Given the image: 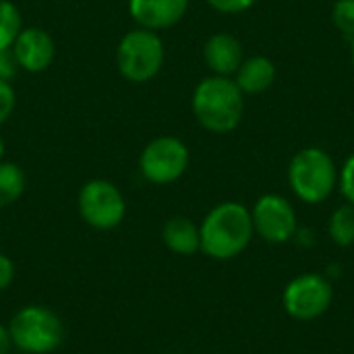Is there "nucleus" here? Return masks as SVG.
I'll list each match as a JSON object with an SVG mask.
<instances>
[{"mask_svg":"<svg viewBox=\"0 0 354 354\" xmlns=\"http://www.w3.org/2000/svg\"><path fill=\"white\" fill-rule=\"evenodd\" d=\"M336 160L317 145L299 149L288 162V185L292 193L307 205H317L330 199L338 187Z\"/></svg>","mask_w":354,"mask_h":354,"instance_id":"nucleus-3","label":"nucleus"},{"mask_svg":"<svg viewBox=\"0 0 354 354\" xmlns=\"http://www.w3.org/2000/svg\"><path fill=\"white\" fill-rule=\"evenodd\" d=\"M77 209L87 226L95 230H114L127 216V201L114 183L91 178L79 189Z\"/></svg>","mask_w":354,"mask_h":354,"instance_id":"nucleus-6","label":"nucleus"},{"mask_svg":"<svg viewBox=\"0 0 354 354\" xmlns=\"http://www.w3.org/2000/svg\"><path fill=\"white\" fill-rule=\"evenodd\" d=\"M191 164V151L187 143L174 135H162L151 139L139 156V172L151 185L176 183Z\"/></svg>","mask_w":354,"mask_h":354,"instance_id":"nucleus-7","label":"nucleus"},{"mask_svg":"<svg viewBox=\"0 0 354 354\" xmlns=\"http://www.w3.org/2000/svg\"><path fill=\"white\" fill-rule=\"evenodd\" d=\"M191 0H129L133 21L151 31H164L183 21Z\"/></svg>","mask_w":354,"mask_h":354,"instance_id":"nucleus-11","label":"nucleus"},{"mask_svg":"<svg viewBox=\"0 0 354 354\" xmlns=\"http://www.w3.org/2000/svg\"><path fill=\"white\" fill-rule=\"evenodd\" d=\"M25 172L15 162L0 160V207H8L21 199L25 193Z\"/></svg>","mask_w":354,"mask_h":354,"instance_id":"nucleus-15","label":"nucleus"},{"mask_svg":"<svg viewBox=\"0 0 354 354\" xmlns=\"http://www.w3.org/2000/svg\"><path fill=\"white\" fill-rule=\"evenodd\" d=\"M166 60V46L158 31L131 29L116 46V68L129 83H149L156 79Z\"/></svg>","mask_w":354,"mask_h":354,"instance_id":"nucleus-4","label":"nucleus"},{"mask_svg":"<svg viewBox=\"0 0 354 354\" xmlns=\"http://www.w3.org/2000/svg\"><path fill=\"white\" fill-rule=\"evenodd\" d=\"M276 62L270 56L257 54L245 58L232 79L245 95H259L276 83Z\"/></svg>","mask_w":354,"mask_h":354,"instance_id":"nucleus-13","label":"nucleus"},{"mask_svg":"<svg viewBox=\"0 0 354 354\" xmlns=\"http://www.w3.org/2000/svg\"><path fill=\"white\" fill-rule=\"evenodd\" d=\"M201 253L216 261L239 257L253 241L251 209L239 201H222L214 205L199 224Z\"/></svg>","mask_w":354,"mask_h":354,"instance_id":"nucleus-2","label":"nucleus"},{"mask_svg":"<svg viewBox=\"0 0 354 354\" xmlns=\"http://www.w3.org/2000/svg\"><path fill=\"white\" fill-rule=\"evenodd\" d=\"M17 64L25 73H44L50 68L56 46L52 35L41 27H23L12 44Z\"/></svg>","mask_w":354,"mask_h":354,"instance_id":"nucleus-10","label":"nucleus"},{"mask_svg":"<svg viewBox=\"0 0 354 354\" xmlns=\"http://www.w3.org/2000/svg\"><path fill=\"white\" fill-rule=\"evenodd\" d=\"M243 60H245V48L236 35L228 31H218L207 37L203 46V62L212 75L234 77Z\"/></svg>","mask_w":354,"mask_h":354,"instance_id":"nucleus-12","label":"nucleus"},{"mask_svg":"<svg viewBox=\"0 0 354 354\" xmlns=\"http://www.w3.org/2000/svg\"><path fill=\"white\" fill-rule=\"evenodd\" d=\"M162 243L176 255H195L201 251L199 226L185 216H174L162 228Z\"/></svg>","mask_w":354,"mask_h":354,"instance_id":"nucleus-14","label":"nucleus"},{"mask_svg":"<svg viewBox=\"0 0 354 354\" xmlns=\"http://www.w3.org/2000/svg\"><path fill=\"white\" fill-rule=\"evenodd\" d=\"M338 189L346 203L354 205V151L344 160V164L338 170Z\"/></svg>","mask_w":354,"mask_h":354,"instance_id":"nucleus-19","label":"nucleus"},{"mask_svg":"<svg viewBox=\"0 0 354 354\" xmlns=\"http://www.w3.org/2000/svg\"><path fill=\"white\" fill-rule=\"evenodd\" d=\"M23 29L21 10L10 0H0V50L12 48L17 35Z\"/></svg>","mask_w":354,"mask_h":354,"instance_id":"nucleus-17","label":"nucleus"},{"mask_svg":"<svg viewBox=\"0 0 354 354\" xmlns=\"http://www.w3.org/2000/svg\"><path fill=\"white\" fill-rule=\"evenodd\" d=\"M351 62H353V68H354V37L351 39Z\"/></svg>","mask_w":354,"mask_h":354,"instance_id":"nucleus-26","label":"nucleus"},{"mask_svg":"<svg viewBox=\"0 0 354 354\" xmlns=\"http://www.w3.org/2000/svg\"><path fill=\"white\" fill-rule=\"evenodd\" d=\"M332 301V282L315 272L292 278L282 292V307L297 322H313L322 317L330 309Z\"/></svg>","mask_w":354,"mask_h":354,"instance_id":"nucleus-8","label":"nucleus"},{"mask_svg":"<svg viewBox=\"0 0 354 354\" xmlns=\"http://www.w3.org/2000/svg\"><path fill=\"white\" fill-rule=\"evenodd\" d=\"M15 280V263L8 255L0 253V292L6 290Z\"/></svg>","mask_w":354,"mask_h":354,"instance_id":"nucleus-23","label":"nucleus"},{"mask_svg":"<svg viewBox=\"0 0 354 354\" xmlns=\"http://www.w3.org/2000/svg\"><path fill=\"white\" fill-rule=\"evenodd\" d=\"M8 334L12 346L21 353L50 354L62 344L64 326L54 311L41 305H27L10 317Z\"/></svg>","mask_w":354,"mask_h":354,"instance_id":"nucleus-5","label":"nucleus"},{"mask_svg":"<svg viewBox=\"0 0 354 354\" xmlns=\"http://www.w3.org/2000/svg\"><path fill=\"white\" fill-rule=\"evenodd\" d=\"M251 220L255 234L270 245H284L292 241L299 230L295 205L278 193L261 195L251 207Z\"/></svg>","mask_w":354,"mask_h":354,"instance_id":"nucleus-9","label":"nucleus"},{"mask_svg":"<svg viewBox=\"0 0 354 354\" xmlns=\"http://www.w3.org/2000/svg\"><path fill=\"white\" fill-rule=\"evenodd\" d=\"M205 2L222 15H241L251 10L257 0H205Z\"/></svg>","mask_w":354,"mask_h":354,"instance_id":"nucleus-21","label":"nucleus"},{"mask_svg":"<svg viewBox=\"0 0 354 354\" xmlns=\"http://www.w3.org/2000/svg\"><path fill=\"white\" fill-rule=\"evenodd\" d=\"M4 158V139H2V135H0V160Z\"/></svg>","mask_w":354,"mask_h":354,"instance_id":"nucleus-25","label":"nucleus"},{"mask_svg":"<svg viewBox=\"0 0 354 354\" xmlns=\"http://www.w3.org/2000/svg\"><path fill=\"white\" fill-rule=\"evenodd\" d=\"M19 64H17V58L12 54V48L8 50H0V81H8L12 83V79L17 77L19 73Z\"/></svg>","mask_w":354,"mask_h":354,"instance_id":"nucleus-22","label":"nucleus"},{"mask_svg":"<svg viewBox=\"0 0 354 354\" xmlns=\"http://www.w3.org/2000/svg\"><path fill=\"white\" fill-rule=\"evenodd\" d=\"M334 27L348 39L354 37V0H336L332 6Z\"/></svg>","mask_w":354,"mask_h":354,"instance_id":"nucleus-18","label":"nucleus"},{"mask_svg":"<svg viewBox=\"0 0 354 354\" xmlns=\"http://www.w3.org/2000/svg\"><path fill=\"white\" fill-rule=\"evenodd\" d=\"M17 108V91L12 83L0 81V124H4Z\"/></svg>","mask_w":354,"mask_h":354,"instance_id":"nucleus-20","label":"nucleus"},{"mask_svg":"<svg viewBox=\"0 0 354 354\" xmlns=\"http://www.w3.org/2000/svg\"><path fill=\"white\" fill-rule=\"evenodd\" d=\"M191 112L201 129L214 135L236 131L245 116V93L232 77L207 75L191 95Z\"/></svg>","mask_w":354,"mask_h":354,"instance_id":"nucleus-1","label":"nucleus"},{"mask_svg":"<svg viewBox=\"0 0 354 354\" xmlns=\"http://www.w3.org/2000/svg\"><path fill=\"white\" fill-rule=\"evenodd\" d=\"M12 348V340L8 334V328L0 326V354H8Z\"/></svg>","mask_w":354,"mask_h":354,"instance_id":"nucleus-24","label":"nucleus"},{"mask_svg":"<svg viewBox=\"0 0 354 354\" xmlns=\"http://www.w3.org/2000/svg\"><path fill=\"white\" fill-rule=\"evenodd\" d=\"M328 234L334 245L338 247H353L354 245V205L344 203L336 207L328 222Z\"/></svg>","mask_w":354,"mask_h":354,"instance_id":"nucleus-16","label":"nucleus"}]
</instances>
